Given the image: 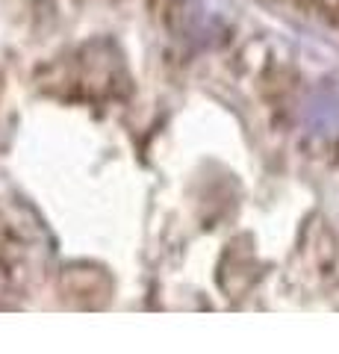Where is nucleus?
Listing matches in <instances>:
<instances>
[{"instance_id":"f03ea898","label":"nucleus","mask_w":339,"mask_h":354,"mask_svg":"<svg viewBox=\"0 0 339 354\" xmlns=\"http://www.w3.org/2000/svg\"><path fill=\"white\" fill-rule=\"evenodd\" d=\"M298 3H304V0H298Z\"/></svg>"},{"instance_id":"f257e3e1","label":"nucleus","mask_w":339,"mask_h":354,"mask_svg":"<svg viewBox=\"0 0 339 354\" xmlns=\"http://www.w3.org/2000/svg\"><path fill=\"white\" fill-rule=\"evenodd\" d=\"M304 6H310L322 21L339 30V0H304Z\"/></svg>"}]
</instances>
